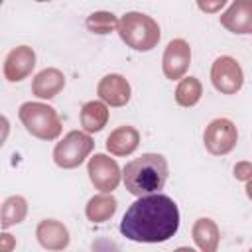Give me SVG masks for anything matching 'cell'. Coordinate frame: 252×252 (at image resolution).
Segmentation results:
<instances>
[{
	"mask_svg": "<svg viewBox=\"0 0 252 252\" xmlns=\"http://www.w3.org/2000/svg\"><path fill=\"white\" fill-rule=\"evenodd\" d=\"M179 228V209L163 193L138 197L120 220V232L134 242H165Z\"/></svg>",
	"mask_w": 252,
	"mask_h": 252,
	"instance_id": "6da1fadb",
	"label": "cell"
},
{
	"mask_svg": "<svg viewBox=\"0 0 252 252\" xmlns=\"http://www.w3.org/2000/svg\"><path fill=\"white\" fill-rule=\"evenodd\" d=\"M167 175L169 167L161 154H142L140 158L128 161L122 169L124 185L136 197L159 193L167 181Z\"/></svg>",
	"mask_w": 252,
	"mask_h": 252,
	"instance_id": "7a4b0ae2",
	"label": "cell"
},
{
	"mask_svg": "<svg viewBox=\"0 0 252 252\" xmlns=\"http://www.w3.org/2000/svg\"><path fill=\"white\" fill-rule=\"evenodd\" d=\"M118 33H120V39L136 51L154 49L161 37L158 22L142 12L124 14L118 22Z\"/></svg>",
	"mask_w": 252,
	"mask_h": 252,
	"instance_id": "3957f363",
	"label": "cell"
},
{
	"mask_svg": "<svg viewBox=\"0 0 252 252\" xmlns=\"http://www.w3.org/2000/svg\"><path fill=\"white\" fill-rule=\"evenodd\" d=\"M18 116L26 130L39 140H55L61 134V120L55 108L45 102H24Z\"/></svg>",
	"mask_w": 252,
	"mask_h": 252,
	"instance_id": "277c9868",
	"label": "cell"
},
{
	"mask_svg": "<svg viewBox=\"0 0 252 252\" xmlns=\"http://www.w3.org/2000/svg\"><path fill=\"white\" fill-rule=\"evenodd\" d=\"M93 148H94V142L87 132L71 130L69 134L63 136L61 142H57L53 150V161L63 169L79 167L87 159V156L93 152Z\"/></svg>",
	"mask_w": 252,
	"mask_h": 252,
	"instance_id": "5b68a950",
	"label": "cell"
},
{
	"mask_svg": "<svg viewBox=\"0 0 252 252\" xmlns=\"http://www.w3.org/2000/svg\"><path fill=\"white\" fill-rule=\"evenodd\" d=\"M203 142L209 154L213 156H226L234 150L238 142V130L232 120L228 118H215L203 132Z\"/></svg>",
	"mask_w": 252,
	"mask_h": 252,
	"instance_id": "8992f818",
	"label": "cell"
},
{
	"mask_svg": "<svg viewBox=\"0 0 252 252\" xmlns=\"http://www.w3.org/2000/svg\"><path fill=\"white\" fill-rule=\"evenodd\" d=\"M213 87L222 94H234L244 85V73L240 63L230 55H220L211 67Z\"/></svg>",
	"mask_w": 252,
	"mask_h": 252,
	"instance_id": "52a82bcc",
	"label": "cell"
},
{
	"mask_svg": "<svg viewBox=\"0 0 252 252\" xmlns=\"http://www.w3.org/2000/svg\"><path fill=\"white\" fill-rule=\"evenodd\" d=\"M87 171H89V179L91 183L94 185V189H98L100 193H112L118 183H120V167L118 163L104 156V154H94L91 159H89V165H87Z\"/></svg>",
	"mask_w": 252,
	"mask_h": 252,
	"instance_id": "ba28073f",
	"label": "cell"
},
{
	"mask_svg": "<svg viewBox=\"0 0 252 252\" xmlns=\"http://www.w3.org/2000/svg\"><path fill=\"white\" fill-rule=\"evenodd\" d=\"M191 65V47L185 39H171L163 51L161 57V69L163 75L171 81L183 79Z\"/></svg>",
	"mask_w": 252,
	"mask_h": 252,
	"instance_id": "9c48e42d",
	"label": "cell"
},
{
	"mask_svg": "<svg viewBox=\"0 0 252 252\" xmlns=\"http://www.w3.org/2000/svg\"><path fill=\"white\" fill-rule=\"evenodd\" d=\"M35 67V51L28 45H20L12 49L4 61V77L10 83H18L26 79Z\"/></svg>",
	"mask_w": 252,
	"mask_h": 252,
	"instance_id": "30bf717a",
	"label": "cell"
},
{
	"mask_svg": "<svg viewBox=\"0 0 252 252\" xmlns=\"http://www.w3.org/2000/svg\"><path fill=\"white\" fill-rule=\"evenodd\" d=\"M96 94L98 98L104 102V104H110V106H124L128 100H130V94H132V89H130V83L118 75V73H110L106 77L100 79L98 87H96Z\"/></svg>",
	"mask_w": 252,
	"mask_h": 252,
	"instance_id": "8fae6325",
	"label": "cell"
},
{
	"mask_svg": "<svg viewBox=\"0 0 252 252\" xmlns=\"http://www.w3.org/2000/svg\"><path fill=\"white\" fill-rule=\"evenodd\" d=\"M220 24L232 33H252V0H236L220 16Z\"/></svg>",
	"mask_w": 252,
	"mask_h": 252,
	"instance_id": "7c38bea8",
	"label": "cell"
},
{
	"mask_svg": "<svg viewBox=\"0 0 252 252\" xmlns=\"http://www.w3.org/2000/svg\"><path fill=\"white\" fill-rule=\"evenodd\" d=\"M35 236L37 242L45 248V250H63L69 246V230L63 222L55 220V219H45L37 224L35 228Z\"/></svg>",
	"mask_w": 252,
	"mask_h": 252,
	"instance_id": "4fadbf2b",
	"label": "cell"
},
{
	"mask_svg": "<svg viewBox=\"0 0 252 252\" xmlns=\"http://www.w3.org/2000/svg\"><path fill=\"white\" fill-rule=\"evenodd\" d=\"M65 87V75L59 71V69H43L39 71L35 77H33V83H32V93L37 96V98H53L57 96Z\"/></svg>",
	"mask_w": 252,
	"mask_h": 252,
	"instance_id": "5bb4252c",
	"label": "cell"
},
{
	"mask_svg": "<svg viewBox=\"0 0 252 252\" xmlns=\"http://www.w3.org/2000/svg\"><path fill=\"white\" fill-rule=\"evenodd\" d=\"M140 144V132L134 126H118L106 138V150L112 156H130Z\"/></svg>",
	"mask_w": 252,
	"mask_h": 252,
	"instance_id": "9a60e30c",
	"label": "cell"
},
{
	"mask_svg": "<svg viewBox=\"0 0 252 252\" xmlns=\"http://www.w3.org/2000/svg\"><path fill=\"white\" fill-rule=\"evenodd\" d=\"M108 122V106L102 100H89L81 108V126L87 134L100 132Z\"/></svg>",
	"mask_w": 252,
	"mask_h": 252,
	"instance_id": "2e32d148",
	"label": "cell"
},
{
	"mask_svg": "<svg viewBox=\"0 0 252 252\" xmlns=\"http://www.w3.org/2000/svg\"><path fill=\"white\" fill-rule=\"evenodd\" d=\"M219 226L211 219H197L193 224V240L201 252H217L219 246Z\"/></svg>",
	"mask_w": 252,
	"mask_h": 252,
	"instance_id": "e0dca14e",
	"label": "cell"
},
{
	"mask_svg": "<svg viewBox=\"0 0 252 252\" xmlns=\"http://www.w3.org/2000/svg\"><path fill=\"white\" fill-rule=\"evenodd\" d=\"M116 199L110 195V193H100V195H94L89 199L87 203V219L93 220V222H104L108 220L114 213H116Z\"/></svg>",
	"mask_w": 252,
	"mask_h": 252,
	"instance_id": "ac0fdd59",
	"label": "cell"
},
{
	"mask_svg": "<svg viewBox=\"0 0 252 252\" xmlns=\"http://www.w3.org/2000/svg\"><path fill=\"white\" fill-rule=\"evenodd\" d=\"M203 96V85L197 77H183L175 89V102L179 106H195Z\"/></svg>",
	"mask_w": 252,
	"mask_h": 252,
	"instance_id": "d6986e66",
	"label": "cell"
},
{
	"mask_svg": "<svg viewBox=\"0 0 252 252\" xmlns=\"http://www.w3.org/2000/svg\"><path fill=\"white\" fill-rule=\"evenodd\" d=\"M26 213H28V205H26V199L20 197V195H12L4 201L2 205V228H10L12 224H18L26 219Z\"/></svg>",
	"mask_w": 252,
	"mask_h": 252,
	"instance_id": "ffe728a7",
	"label": "cell"
},
{
	"mask_svg": "<svg viewBox=\"0 0 252 252\" xmlns=\"http://www.w3.org/2000/svg\"><path fill=\"white\" fill-rule=\"evenodd\" d=\"M118 18L112 14V12H93L89 18H87V28L93 32V33H110L114 30H118Z\"/></svg>",
	"mask_w": 252,
	"mask_h": 252,
	"instance_id": "44dd1931",
	"label": "cell"
},
{
	"mask_svg": "<svg viewBox=\"0 0 252 252\" xmlns=\"http://www.w3.org/2000/svg\"><path fill=\"white\" fill-rule=\"evenodd\" d=\"M234 177L240 181H248L252 177V163L250 161H238L234 165Z\"/></svg>",
	"mask_w": 252,
	"mask_h": 252,
	"instance_id": "7402d4cb",
	"label": "cell"
},
{
	"mask_svg": "<svg viewBox=\"0 0 252 252\" xmlns=\"http://www.w3.org/2000/svg\"><path fill=\"white\" fill-rule=\"evenodd\" d=\"M93 252H118V246L106 238H100V240L93 242Z\"/></svg>",
	"mask_w": 252,
	"mask_h": 252,
	"instance_id": "603a6c76",
	"label": "cell"
},
{
	"mask_svg": "<svg viewBox=\"0 0 252 252\" xmlns=\"http://www.w3.org/2000/svg\"><path fill=\"white\" fill-rule=\"evenodd\" d=\"M224 0H217V2H197V6L201 8V10H205V12H217V10H220V8H224Z\"/></svg>",
	"mask_w": 252,
	"mask_h": 252,
	"instance_id": "cb8c5ba5",
	"label": "cell"
},
{
	"mask_svg": "<svg viewBox=\"0 0 252 252\" xmlns=\"http://www.w3.org/2000/svg\"><path fill=\"white\" fill-rule=\"evenodd\" d=\"M0 240H2V246H0V252H10V250H12L14 246H16V240H14V238H12V236H10L8 232H4Z\"/></svg>",
	"mask_w": 252,
	"mask_h": 252,
	"instance_id": "d4e9b609",
	"label": "cell"
},
{
	"mask_svg": "<svg viewBox=\"0 0 252 252\" xmlns=\"http://www.w3.org/2000/svg\"><path fill=\"white\" fill-rule=\"evenodd\" d=\"M246 195H248V199L252 201V177L246 181Z\"/></svg>",
	"mask_w": 252,
	"mask_h": 252,
	"instance_id": "484cf974",
	"label": "cell"
},
{
	"mask_svg": "<svg viewBox=\"0 0 252 252\" xmlns=\"http://www.w3.org/2000/svg\"><path fill=\"white\" fill-rule=\"evenodd\" d=\"M173 252H195V250L189 248V246H181V248H177V250H173Z\"/></svg>",
	"mask_w": 252,
	"mask_h": 252,
	"instance_id": "4316f807",
	"label": "cell"
},
{
	"mask_svg": "<svg viewBox=\"0 0 252 252\" xmlns=\"http://www.w3.org/2000/svg\"><path fill=\"white\" fill-rule=\"evenodd\" d=\"M248 252H252V248H250V250H248Z\"/></svg>",
	"mask_w": 252,
	"mask_h": 252,
	"instance_id": "83f0119b",
	"label": "cell"
}]
</instances>
